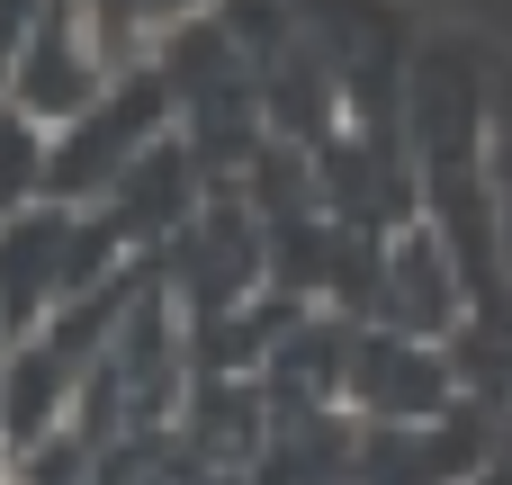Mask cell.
Listing matches in <instances>:
<instances>
[{
    "mask_svg": "<svg viewBox=\"0 0 512 485\" xmlns=\"http://www.w3.org/2000/svg\"><path fill=\"white\" fill-rule=\"evenodd\" d=\"M45 135H54V126H36L18 99H0V207L45 198Z\"/></svg>",
    "mask_w": 512,
    "mask_h": 485,
    "instance_id": "52a82bcc",
    "label": "cell"
},
{
    "mask_svg": "<svg viewBox=\"0 0 512 485\" xmlns=\"http://www.w3.org/2000/svg\"><path fill=\"white\" fill-rule=\"evenodd\" d=\"M81 9H90V27H99L108 63L126 54V36H171V27H189V18H198V0H81Z\"/></svg>",
    "mask_w": 512,
    "mask_h": 485,
    "instance_id": "ba28073f",
    "label": "cell"
},
{
    "mask_svg": "<svg viewBox=\"0 0 512 485\" xmlns=\"http://www.w3.org/2000/svg\"><path fill=\"white\" fill-rule=\"evenodd\" d=\"M108 72H117V63H108L90 9H81V0H45V9L9 36V54H0V99H18L36 126H63L81 99H99Z\"/></svg>",
    "mask_w": 512,
    "mask_h": 485,
    "instance_id": "7a4b0ae2",
    "label": "cell"
},
{
    "mask_svg": "<svg viewBox=\"0 0 512 485\" xmlns=\"http://www.w3.org/2000/svg\"><path fill=\"white\" fill-rule=\"evenodd\" d=\"M378 306H387V333H414L432 342L441 324H459V270L432 234H396L387 243V270H378Z\"/></svg>",
    "mask_w": 512,
    "mask_h": 485,
    "instance_id": "5b68a950",
    "label": "cell"
},
{
    "mask_svg": "<svg viewBox=\"0 0 512 485\" xmlns=\"http://www.w3.org/2000/svg\"><path fill=\"white\" fill-rule=\"evenodd\" d=\"M351 405L369 423H441L450 414V369L414 333H378L351 351Z\"/></svg>",
    "mask_w": 512,
    "mask_h": 485,
    "instance_id": "277c9868",
    "label": "cell"
},
{
    "mask_svg": "<svg viewBox=\"0 0 512 485\" xmlns=\"http://www.w3.org/2000/svg\"><path fill=\"white\" fill-rule=\"evenodd\" d=\"M36 9H45V0H0V54H9V36H18V27H27Z\"/></svg>",
    "mask_w": 512,
    "mask_h": 485,
    "instance_id": "9c48e42d",
    "label": "cell"
},
{
    "mask_svg": "<svg viewBox=\"0 0 512 485\" xmlns=\"http://www.w3.org/2000/svg\"><path fill=\"white\" fill-rule=\"evenodd\" d=\"M72 225H81V207H63V198L0 207V324H9V342L54 315V297L72 279Z\"/></svg>",
    "mask_w": 512,
    "mask_h": 485,
    "instance_id": "3957f363",
    "label": "cell"
},
{
    "mask_svg": "<svg viewBox=\"0 0 512 485\" xmlns=\"http://www.w3.org/2000/svg\"><path fill=\"white\" fill-rule=\"evenodd\" d=\"M360 477L369 485H459L468 477V450H450L441 423H369Z\"/></svg>",
    "mask_w": 512,
    "mask_h": 485,
    "instance_id": "8992f818",
    "label": "cell"
},
{
    "mask_svg": "<svg viewBox=\"0 0 512 485\" xmlns=\"http://www.w3.org/2000/svg\"><path fill=\"white\" fill-rule=\"evenodd\" d=\"M0 351H9V324H0Z\"/></svg>",
    "mask_w": 512,
    "mask_h": 485,
    "instance_id": "30bf717a",
    "label": "cell"
},
{
    "mask_svg": "<svg viewBox=\"0 0 512 485\" xmlns=\"http://www.w3.org/2000/svg\"><path fill=\"white\" fill-rule=\"evenodd\" d=\"M153 135H171V90H162V72H108L99 99H81V108L45 135V198L90 207Z\"/></svg>",
    "mask_w": 512,
    "mask_h": 485,
    "instance_id": "6da1fadb",
    "label": "cell"
}]
</instances>
